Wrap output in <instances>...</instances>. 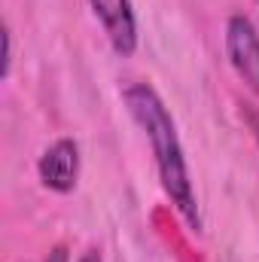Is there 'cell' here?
Returning <instances> with one entry per match:
<instances>
[{"label": "cell", "mask_w": 259, "mask_h": 262, "mask_svg": "<svg viewBox=\"0 0 259 262\" xmlns=\"http://www.w3.org/2000/svg\"><path fill=\"white\" fill-rule=\"evenodd\" d=\"M37 174L43 180L46 189L52 192H73L76 180H79V146L73 137H58L55 143H49L37 162Z\"/></svg>", "instance_id": "3957f363"}, {"label": "cell", "mask_w": 259, "mask_h": 262, "mask_svg": "<svg viewBox=\"0 0 259 262\" xmlns=\"http://www.w3.org/2000/svg\"><path fill=\"white\" fill-rule=\"evenodd\" d=\"M226 55L238 79L259 95V31L247 15H232L226 21Z\"/></svg>", "instance_id": "7a4b0ae2"}, {"label": "cell", "mask_w": 259, "mask_h": 262, "mask_svg": "<svg viewBox=\"0 0 259 262\" xmlns=\"http://www.w3.org/2000/svg\"><path fill=\"white\" fill-rule=\"evenodd\" d=\"M12 70V37H9V28H3V79L9 76Z\"/></svg>", "instance_id": "5b68a950"}, {"label": "cell", "mask_w": 259, "mask_h": 262, "mask_svg": "<svg viewBox=\"0 0 259 262\" xmlns=\"http://www.w3.org/2000/svg\"><path fill=\"white\" fill-rule=\"evenodd\" d=\"M79 262H104V259H101V253H98V250H85V253L79 256Z\"/></svg>", "instance_id": "52a82bcc"}, {"label": "cell", "mask_w": 259, "mask_h": 262, "mask_svg": "<svg viewBox=\"0 0 259 262\" xmlns=\"http://www.w3.org/2000/svg\"><path fill=\"white\" fill-rule=\"evenodd\" d=\"M122 101L128 107L131 119L143 128L153 156H156V168H159V180L165 195L171 198V204L180 210V216L192 226L195 232L201 229V216H198V201L192 192V180H189V165L183 156V143L177 137L174 116L168 113L165 101L159 98V92L149 82H128L122 89Z\"/></svg>", "instance_id": "6da1fadb"}, {"label": "cell", "mask_w": 259, "mask_h": 262, "mask_svg": "<svg viewBox=\"0 0 259 262\" xmlns=\"http://www.w3.org/2000/svg\"><path fill=\"white\" fill-rule=\"evenodd\" d=\"M253 131H256V140H259V113L253 116Z\"/></svg>", "instance_id": "ba28073f"}, {"label": "cell", "mask_w": 259, "mask_h": 262, "mask_svg": "<svg viewBox=\"0 0 259 262\" xmlns=\"http://www.w3.org/2000/svg\"><path fill=\"white\" fill-rule=\"evenodd\" d=\"M95 18L101 21L113 52L119 58H131L137 49V21L131 0H89Z\"/></svg>", "instance_id": "277c9868"}, {"label": "cell", "mask_w": 259, "mask_h": 262, "mask_svg": "<svg viewBox=\"0 0 259 262\" xmlns=\"http://www.w3.org/2000/svg\"><path fill=\"white\" fill-rule=\"evenodd\" d=\"M46 262H70V256H67V247H64V244H58V247L46 256Z\"/></svg>", "instance_id": "8992f818"}]
</instances>
